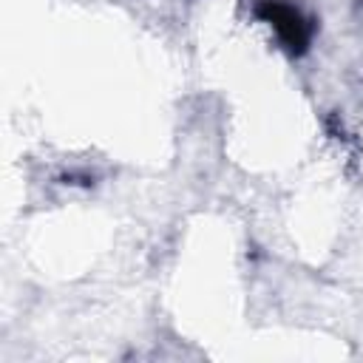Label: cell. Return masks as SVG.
I'll return each instance as SVG.
<instances>
[{
  "instance_id": "obj_1",
  "label": "cell",
  "mask_w": 363,
  "mask_h": 363,
  "mask_svg": "<svg viewBox=\"0 0 363 363\" xmlns=\"http://www.w3.org/2000/svg\"><path fill=\"white\" fill-rule=\"evenodd\" d=\"M252 17L272 31L278 45L289 57H303L312 48L318 20L312 14H306L298 3H292V0H255Z\"/></svg>"
}]
</instances>
